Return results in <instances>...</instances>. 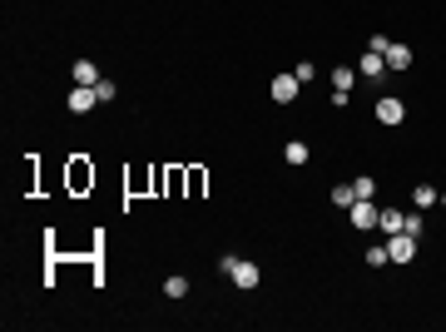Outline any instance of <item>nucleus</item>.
I'll return each instance as SVG.
<instances>
[{
	"mask_svg": "<svg viewBox=\"0 0 446 332\" xmlns=\"http://www.w3.org/2000/svg\"><path fill=\"white\" fill-rule=\"evenodd\" d=\"M228 278H233V288H243V293H253V288L263 283V273H258V263H253V258H238V263L228 268Z\"/></svg>",
	"mask_w": 446,
	"mask_h": 332,
	"instance_id": "nucleus-1",
	"label": "nucleus"
},
{
	"mask_svg": "<svg viewBox=\"0 0 446 332\" xmlns=\"http://www.w3.org/2000/svg\"><path fill=\"white\" fill-rule=\"evenodd\" d=\"M377 203L372 199H352V209H347V218H352V228H362V233H367V228H377Z\"/></svg>",
	"mask_w": 446,
	"mask_h": 332,
	"instance_id": "nucleus-2",
	"label": "nucleus"
},
{
	"mask_svg": "<svg viewBox=\"0 0 446 332\" xmlns=\"http://www.w3.org/2000/svg\"><path fill=\"white\" fill-rule=\"evenodd\" d=\"M387 253H392V263H412L417 258V238L412 233H387Z\"/></svg>",
	"mask_w": 446,
	"mask_h": 332,
	"instance_id": "nucleus-3",
	"label": "nucleus"
},
{
	"mask_svg": "<svg viewBox=\"0 0 446 332\" xmlns=\"http://www.w3.org/2000/svg\"><path fill=\"white\" fill-rule=\"evenodd\" d=\"M297 90H303V79H297V75H278V79L268 85V94L278 99V105H293V99H297Z\"/></svg>",
	"mask_w": 446,
	"mask_h": 332,
	"instance_id": "nucleus-4",
	"label": "nucleus"
},
{
	"mask_svg": "<svg viewBox=\"0 0 446 332\" xmlns=\"http://www.w3.org/2000/svg\"><path fill=\"white\" fill-rule=\"evenodd\" d=\"M65 105H70V114H90V110L99 105V94H95V85H75Z\"/></svg>",
	"mask_w": 446,
	"mask_h": 332,
	"instance_id": "nucleus-5",
	"label": "nucleus"
},
{
	"mask_svg": "<svg viewBox=\"0 0 446 332\" xmlns=\"http://www.w3.org/2000/svg\"><path fill=\"white\" fill-rule=\"evenodd\" d=\"M377 119H382V124H401V119H407V105L392 99V94H382V99H377Z\"/></svg>",
	"mask_w": 446,
	"mask_h": 332,
	"instance_id": "nucleus-6",
	"label": "nucleus"
},
{
	"mask_svg": "<svg viewBox=\"0 0 446 332\" xmlns=\"http://www.w3.org/2000/svg\"><path fill=\"white\" fill-rule=\"evenodd\" d=\"M357 75H362V79H382V75H387V60H382L377 50H362V60H357Z\"/></svg>",
	"mask_w": 446,
	"mask_h": 332,
	"instance_id": "nucleus-7",
	"label": "nucleus"
},
{
	"mask_svg": "<svg viewBox=\"0 0 446 332\" xmlns=\"http://www.w3.org/2000/svg\"><path fill=\"white\" fill-rule=\"evenodd\" d=\"M436 203H441V194L432 189V183H417V189H412V209L427 214V209H436Z\"/></svg>",
	"mask_w": 446,
	"mask_h": 332,
	"instance_id": "nucleus-8",
	"label": "nucleus"
},
{
	"mask_svg": "<svg viewBox=\"0 0 446 332\" xmlns=\"http://www.w3.org/2000/svg\"><path fill=\"white\" fill-rule=\"evenodd\" d=\"M382 60H387V70H407V65H412V50H407V45H397V40H392V45L382 50Z\"/></svg>",
	"mask_w": 446,
	"mask_h": 332,
	"instance_id": "nucleus-9",
	"label": "nucleus"
},
{
	"mask_svg": "<svg viewBox=\"0 0 446 332\" xmlns=\"http://www.w3.org/2000/svg\"><path fill=\"white\" fill-rule=\"evenodd\" d=\"M70 75H75V85H99V70L90 65V60H75V70H70Z\"/></svg>",
	"mask_w": 446,
	"mask_h": 332,
	"instance_id": "nucleus-10",
	"label": "nucleus"
},
{
	"mask_svg": "<svg viewBox=\"0 0 446 332\" xmlns=\"http://www.w3.org/2000/svg\"><path fill=\"white\" fill-rule=\"evenodd\" d=\"M421 228H427V214H421V209H412V214H401V233H412V238H421Z\"/></svg>",
	"mask_w": 446,
	"mask_h": 332,
	"instance_id": "nucleus-11",
	"label": "nucleus"
},
{
	"mask_svg": "<svg viewBox=\"0 0 446 332\" xmlns=\"http://www.w3.org/2000/svg\"><path fill=\"white\" fill-rule=\"evenodd\" d=\"M327 79H332V90H352V85H357V70H352V65H337Z\"/></svg>",
	"mask_w": 446,
	"mask_h": 332,
	"instance_id": "nucleus-12",
	"label": "nucleus"
},
{
	"mask_svg": "<svg viewBox=\"0 0 446 332\" xmlns=\"http://www.w3.org/2000/svg\"><path fill=\"white\" fill-rule=\"evenodd\" d=\"M377 228H382V233H401V209H382L377 214Z\"/></svg>",
	"mask_w": 446,
	"mask_h": 332,
	"instance_id": "nucleus-13",
	"label": "nucleus"
},
{
	"mask_svg": "<svg viewBox=\"0 0 446 332\" xmlns=\"http://www.w3.org/2000/svg\"><path fill=\"white\" fill-rule=\"evenodd\" d=\"M352 199H357V194H352V183H337V189L327 194V203H337V209H352Z\"/></svg>",
	"mask_w": 446,
	"mask_h": 332,
	"instance_id": "nucleus-14",
	"label": "nucleus"
},
{
	"mask_svg": "<svg viewBox=\"0 0 446 332\" xmlns=\"http://www.w3.org/2000/svg\"><path fill=\"white\" fill-rule=\"evenodd\" d=\"M283 159H288V164H308V144H303V139H288Z\"/></svg>",
	"mask_w": 446,
	"mask_h": 332,
	"instance_id": "nucleus-15",
	"label": "nucleus"
},
{
	"mask_svg": "<svg viewBox=\"0 0 446 332\" xmlns=\"http://www.w3.org/2000/svg\"><path fill=\"white\" fill-rule=\"evenodd\" d=\"M352 194H357V199H372V194H377L372 174H357V179H352Z\"/></svg>",
	"mask_w": 446,
	"mask_h": 332,
	"instance_id": "nucleus-16",
	"label": "nucleus"
},
{
	"mask_svg": "<svg viewBox=\"0 0 446 332\" xmlns=\"http://www.w3.org/2000/svg\"><path fill=\"white\" fill-rule=\"evenodd\" d=\"M164 293L169 298H188V278H164Z\"/></svg>",
	"mask_w": 446,
	"mask_h": 332,
	"instance_id": "nucleus-17",
	"label": "nucleus"
},
{
	"mask_svg": "<svg viewBox=\"0 0 446 332\" xmlns=\"http://www.w3.org/2000/svg\"><path fill=\"white\" fill-rule=\"evenodd\" d=\"M367 263H372V268H382V263H392V253H387V243H372V248H367Z\"/></svg>",
	"mask_w": 446,
	"mask_h": 332,
	"instance_id": "nucleus-18",
	"label": "nucleus"
},
{
	"mask_svg": "<svg viewBox=\"0 0 446 332\" xmlns=\"http://www.w3.org/2000/svg\"><path fill=\"white\" fill-rule=\"evenodd\" d=\"M95 94H99V105H110V99H114V85H110V79H99Z\"/></svg>",
	"mask_w": 446,
	"mask_h": 332,
	"instance_id": "nucleus-19",
	"label": "nucleus"
},
{
	"mask_svg": "<svg viewBox=\"0 0 446 332\" xmlns=\"http://www.w3.org/2000/svg\"><path fill=\"white\" fill-rule=\"evenodd\" d=\"M441 209H446V194H441Z\"/></svg>",
	"mask_w": 446,
	"mask_h": 332,
	"instance_id": "nucleus-20",
	"label": "nucleus"
}]
</instances>
